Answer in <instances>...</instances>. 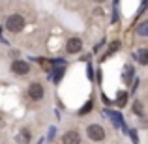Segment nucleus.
I'll use <instances>...</instances> for the list:
<instances>
[{"instance_id":"1","label":"nucleus","mask_w":148,"mask_h":144,"mask_svg":"<svg viewBox=\"0 0 148 144\" xmlns=\"http://www.w3.org/2000/svg\"><path fill=\"white\" fill-rule=\"evenodd\" d=\"M6 28L10 30V32H21V30L25 28V19H23V15H19V13L10 15V17L6 19Z\"/></svg>"},{"instance_id":"2","label":"nucleus","mask_w":148,"mask_h":144,"mask_svg":"<svg viewBox=\"0 0 148 144\" xmlns=\"http://www.w3.org/2000/svg\"><path fill=\"white\" fill-rule=\"evenodd\" d=\"M86 135H88V139L94 141V142L105 141V129L99 126V124H90V126L86 127Z\"/></svg>"},{"instance_id":"3","label":"nucleus","mask_w":148,"mask_h":144,"mask_svg":"<svg viewBox=\"0 0 148 144\" xmlns=\"http://www.w3.org/2000/svg\"><path fill=\"white\" fill-rule=\"evenodd\" d=\"M43 86H41L40 83H30V86H28V96H30V99H34V101H40V99H43Z\"/></svg>"},{"instance_id":"4","label":"nucleus","mask_w":148,"mask_h":144,"mask_svg":"<svg viewBox=\"0 0 148 144\" xmlns=\"http://www.w3.org/2000/svg\"><path fill=\"white\" fill-rule=\"evenodd\" d=\"M11 71H13L15 75H26V73L30 71V66H28V62L15 60L13 64H11Z\"/></svg>"},{"instance_id":"5","label":"nucleus","mask_w":148,"mask_h":144,"mask_svg":"<svg viewBox=\"0 0 148 144\" xmlns=\"http://www.w3.org/2000/svg\"><path fill=\"white\" fill-rule=\"evenodd\" d=\"M81 49H83V41H81L79 38H69V40H68V43H66V51H68L69 54L79 53Z\"/></svg>"},{"instance_id":"6","label":"nucleus","mask_w":148,"mask_h":144,"mask_svg":"<svg viewBox=\"0 0 148 144\" xmlns=\"http://www.w3.org/2000/svg\"><path fill=\"white\" fill-rule=\"evenodd\" d=\"M62 144H81V135L77 131H68L62 137Z\"/></svg>"},{"instance_id":"7","label":"nucleus","mask_w":148,"mask_h":144,"mask_svg":"<svg viewBox=\"0 0 148 144\" xmlns=\"http://www.w3.org/2000/svg\"><path fill=\"white\" fill-rule=\"evenodd\" d=\"M133 58L141 66H148V49H137L135 54H133Z\"/></svg>"},{"instance_id":"8","label":"nucleus","mask_w":148,"mask_h":144,"mask_svg":"<svg viewBox=\"0 0 148 144\" xmlns=\"http://www.w3.org/2000/svg\"><path fill=\"white\" fill-rule=\"evenodd\" d=\"M135 34H137L139 38H148V19L139 23L137 28H135Z\"/></svg>"},{"instance_id":"9","label":"nucleus","mask_w":148,"mask_h":144,"mask_svg":"<svg viewBox=\"0 0 148 144\" xmlns=\"http://www.w3.org/2000/svg\"><path fill=\"white\" fill-rule=\"evenodd\" d=\"M105 116H111V120H112V124H114V126H118V127H124V129H126V126H124V120L120 118V114H118V112L105 111Z\"/></svg>"},{"instance_id":"10","label":"nucleus","mask_w":148,"mask_h":144,"mask_svg":"<svg viewBox=\"0 0 148 144\" xmlns=\"http://www.w3.org/2000/svg\"><path fill=\"white\" fill-rule=\"evenodd\" d=\"M30 142V133L26 129H23L21 133L17 135V144H28Z\"/></svg>"},{"instance_id":"11","label":"nucleus","mask_w":148,"mask_h":144,"mask_svg":"<svg viewBox=\"0 0 148 144\" xmlns=\"http://www.w3.org/2000/svg\"><path fill=\"white\" fill-rule=\"evenodd\" d=\"M92 107H94V103H92V101H88V103H86V105H84V107H83V109H81V111H79V112H77V114H79V116H86V114H88V112H90V111H92Z\"/></svg>"},{"instance_id":"12","label":"nucleus","mask_w":148,"mask_h":144,"mask_svg":"<svg viewBox=\"0 0 148 144\" xmlns=\"http://www.w3.org/2000/svg\"><path fill=\"white\" fill-rule=\"evenodd\" d=\"M126 99H127V92H120V94H118V99H116V103H118L120 107H124V105H126Z\"/></svg>"},{"instance_id":"13","label":"nucleus","mask_w":148,"mask_h":144,"mask_svg":"<svg viewBox=\"0 0 148 144\" xmlns=\"http://www.w3.org/2000/svg\"><path fill=\"white\" fill-rule=\"evenodd\" d=\"M133 112L137 116H143V103H141V101H135V103H133Z\"/></svg>"},{"instance_id":"14","label":"nucleus","mask_w":148,"mask_h":144,"mask_svg":"<svg viewBox=\"0 0 148 144\" xmlns=\"http://www.w3.org/2000/svg\"><path fill=\"white\" fill-rule=\"evenodd\" d=\"M62 75H64V69H62V68H58V71H56V77H54V83H58Z\"/></svg>"},{"instance_id":"15","label":"nucleus","mask_w":148,"mask_h":144,"mask_svg":"<svg viewBox=\"0 0 148 144\" xmlns=\"http://www.w3.org/2000/svg\"><path fill=\"white\" fill-rule=\"evenodd\" d=\"M94 2H99L101 4V2H105V0H94Z\"/></svg>"}]
</instances>
